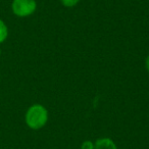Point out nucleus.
I'll return each instance as SVG.
<instances>
[{
  "instance_id": "nucleus-1",
  "label": "nucleus",
  "mask_w": 149,
  "mask_h": 149,
  "mask_svg": "<svg viewBox=\"0 0 149 149\" xmlns=\"http://www.w3.org/2000/svg\"><path fill=\"white\" fill-rule=\"evenodd\" d=\"M26 124L33 130L43 128L48 120V111L41 104H34L26 112Z\"/></svg>"
},
{
  "instance_id": "nucleus-2",
  "label": "nucleus",
  "mask_w": 149,
  "mask_h": 149,
  "mask_svg": "<svg viewBox=\"0 0 149 149\" xmlns=\"http://www.w3.org/2000/svg\"><path fill=\"white\" fill-rule=\"evenodd\" d=\"M37 8L35 0H13L11 3V10L13 15L19 17H26L33 15Z\"/></svg>"
},
{
  "instance_id": "nucleus-3",
  "label": "nucleus",
  "mask_w": 149,
  "mask_h": 149,
  "mask_svg": "<svg viewBox=\"0 0 149 149\" xmlns=\"http://www.w3.org/2000/svg\"><path fill=\"white\" fill-rule=\"evenodd\" d=\"M95 149H118L116 143L109 138H100L96 140Z\"/></svg>"
},
{
  "instance_id": "nucleus-4",
  "label": "nucleus",
  "mask_w": 149,
  "mask_h": 149,
  "mask_svg": "<svg viewBox=\"0 0 149 149\" xmlns=\"http://www.w3.org/2000/svg\"><path fill=\"white\" fill-rule=\"evenodd\" d=\"M8 37V28L6 24L0 19V44L3 43Z\"/></svg>"
},
{
  "instance_id": "nucleus-5",
  "label": "nucleus",
  "mask_w": 149,
  "mask_h": 149,
  "mask_svg": "<svg viewBox=\"0 0 149 149\" xmlns=\"http://www.w3.org/2000/svg\"><path fill=\"white\" fill-rule=\"evenodd\" d=\"M61 3L66 7H72L79 2L80 0H60Z\"/></svg>"
},
{
  "instance_id": "nucleus-6",
  "label": "nucleus",
  "mask_w": 149,
  "mask_h": 149,
  "mask_svg": "<svg viewBox=\"0 0 149 149\" xmlns=\"http://www.w3.org/2000/svg\"><path fill=\"white\" fill-rule=\"evenodd\" d=\"M81 148L82 149H95V146H94L92 141L87 140V141H84V142L82 143Z\"/></svg>"
},
{
  "instance_id": "nucleus-7",
  "label": "nucleus",
  "mask_w": 149,
  "mask_h": 149,
  "mask_svg": "<svg viewBox=\"0 0 149 149\" xmlns=\"http://www.w3.org/2000/svg\"><path fill=\"white\" fill-rule=\"evenodd\" d=\"M145 65H146V70L149 72V56L146 58V61H145Z\"/></svg>"
},
{
  "instance_id": "nucleus-8",
  "label": "nucleus",
  "mask_w": 149,
  "mask_h": 149,
  "mask_svg": "<svg viewBox=\"0 0 149 149\" xmlns=\"http://www.w3.org/2000/svg\"><path fill=\"white\" fill-rule=\"evenodd\" d=\"M0 54H1V48H0Z\"/></svg>"
}]
</instances>
